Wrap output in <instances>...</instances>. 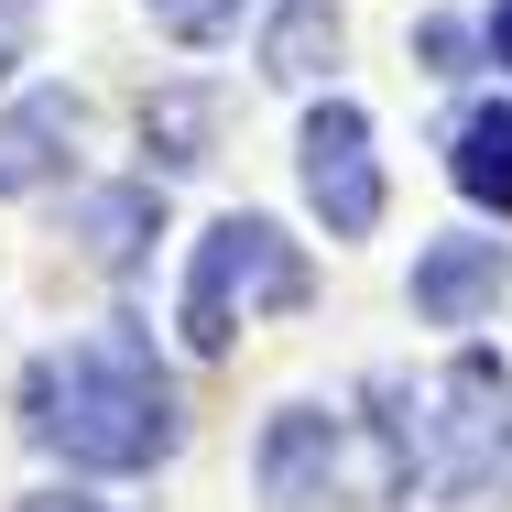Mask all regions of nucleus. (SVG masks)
I'll use <instances>...</instances> for the list:
<instances>
[{"label": "nucleus", "mask_w": 512, "mask_h": 512, "mask_svg": "<svg viewBox=\"0 0 512 512\" xmlns=\"http://www.w3.org/2000/svg\"><path fill=\"white\" fill-rule=\"evenodd\" d=\"M22 425L33 447H55L66 469H153L175 458L186 414H175V382L153 360L142 327H88L66 349H44L22 371Z\"/></svg>", "instance_id": "obj_1"}, {"label": "nucleus", "mask_w": 512, "mask_h": 512, "mask_svg": "<svg viewBox=\"0 0 512 512\" xmlns=\"http://www.w3.org/2000/svg\"><path fill=\"white\" fill-rule=\"evenodd\" d=\"M393 480L436 512H512V371L458 349L436 382H371Z\"/></svg>", "instance_id": "obj_2"}, {"label": "nucleus", "mask_w": 512, "mask_h": 512, "mask_svg": "<svg viewBox=\"0 0 512 512\" xmlns=\"http://www.w3.org/2000/svg\"><path fill=\"white\" fill-rule=\"evenodd\" d=\"M262 306H306V251L273 229V218H218L186 262V338L229 349Z\"/></svg>", "instance_id": "obj_3"}, {"label": "nucleus", "mask_w": 512, "mask_h": 512, "mask_svg": "<svg viewBox=\"0 0 512 512\" xmlns=\"http://www.w3.org/2000/svg\"><path fill=\"white\" fill-rule=\"evenodd\" d=\"M306 197L327 218V240H371L382 229V164H371V120L349 99L306 109Z\"/></svg>", "instance_id": "obj_4"}, {"label": "nucleus", "mask_w": 512, "mask_h": 512, "mask_svg": "<svg viewBox=\"0 0 512 512\" xmlns=\"http://www.w3.org/2000/svg\"><path fill=\"white\" fill-rule=\"evenodd\" d=\"M262 502L273 512H349V436H338V414L284 404L262 425Z\"/></svg>", "instance_id": "obj_5"}, {"label": "nucleus", "mask_w": 512, "mask_h": 512, "mask_svg": "<svg viewBox=\"0 0 512 512\" xmlns=\"http://www.w3.org/2000/svg\"><path fill=\"white\" fill-rule=\"evenodd\" d=\"M512 284V251L502 240H425L414 251V316L425 327H480Z\"/></svg>", "instance_id": "obj_6"}, {"label": "nucleus", "mask_w": 512, "mask_h": 512, "mask_svg": "<svg viewBox=\"0 0 512 512\" xmlns=\"http://www.w3.org/2000/svg\"><path fill=\"white\" fill-rule=\"evenodd\" d=\"M77 131H88V109L66 99V88H33V99L0 120V197L55 186V175H66V153H77Z\"/></svg>", "instance_id": "obj_7"}, {"label": "nucleus", "mask_w": 512, "mask_h": 512, "mask_svg": "<svg viewBox=\"0 0 512 512\" xmlns=\"http://www.w3.org/2000/svg\"><path fill=\"white\" fill-rule=\"evenodd\" d=\"M447 175H458V197L491 207V218H512V109H469L458 120V153H447Z\"/></svg>", "instance_id": "obj_8"}, {"label": "nucleus", "mask_w": 512, "mask_h": 512, "mask_svg": "<svg viewBox=\"0 0 512 512\" xmlns=\"http://www.w3.org/2000/svg\"><path fill=\"white\" fill-rule=\"evenodd\" d=\"M142 229H153V197H142V186H131V197H99V207H88V251H99L109 273L142 251Z\"/></svg>", "instance_id": "obj_9"}, {"label": "nucleus", "mask_w": 512, "mask_h": 512, "mask_svg": "<svg viewBox=\"0 0 512 512\" xmlns=\"http://www.w3.org/2000/svg\"><path fill=\"white\" fill-rule=\"evenodd\" d=\"M240 11H251V0H153V22H164L175 44H229Z\"/></svg>", "instance_id": "obj_10"}, {"label": "nucleus", "mask_w": 512, "mask_h": 512, "mask_svg": "<svg viewBox=\"0 0 512 512\" xmlns=\"http://www.w3.org/2000/svg\"><path fill=\"white\" fill-rule=\"evenodd\" d=\"M22 44H33V0H0V66H22Z\"/></svg>", "instance_id": "obj_11"}, {"label": "nucleus", "mask_w": 512, "mask_h": 512, "mask_svg": "<svg viewBox=\"0 0 512 512\" xmlns=\"http://www.w3.org/2000/svg\"><path fill=\"white\" fill-rule=\"evenodd\" d=\"M22 512H109V502H77V491H33Z\"/></svg>", "instance_id": "obj_12"}, {"label": "nucleus", "mask_w": 512, "mask_h": 512, "mask_svg": "<svg viewBox=\"0 0 512 512\" xmlns=\"http://www.w3.org/2000/svg\"><path fill=\"white\" fill-rule=\"evenodd\" d=\"M491 55L512 66V0H491Z\"/></svg>", "instance_id": "obj_13"}]
</instances>
